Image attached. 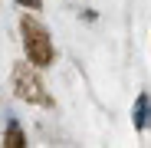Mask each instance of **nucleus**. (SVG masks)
I'll return each mask as SVG.
<instances>
[{
	"label": "nucleus",
	"instance_id": "3",
	"mask_svg": "<svg viewBox=\"0 0 151 148\" xmlns=\"http://www.w3.org/2000/svg\"><path fill=\"white\" fill-rule=\"evenodd\" d=\"M17 4H23V7H40V0H17Z\"/></svg>",
	"mask_w": 151,
	"mask_h": 148
},
{
	"label": "nucleus",
	"instance_id": "2",
	"mask_svg": "<svg viewBox=\"0 0 151 148\" xmlns=\"http://www.w3.org/2000/svg\"><path fill=\"white\" fill-rule=\"evenodd\" d=\"M148 118H151L148 95H141V99H138V112H135V125H138V129H145V125H148Z\"/></svg>",
	"mask_w": 151,
	"mask_h": 148
},
{
	"label": "nucleus",
	"instance_id": "1",
	"mask_svg": "<svg viewBox=\"0 0 151 148\" xmlns=\"http://www.w3.org/2000/svg\"><path fill=\"white\" fill-rule=\"evenodd\" d=\"M23 33H27V53H30V63L36 66H46L49 59H53V43H49V33L43 27H36V23L23 20Z\"/></svg>",
	"mask_w": 151,
	"mask_h": 148
}]
</instances>
